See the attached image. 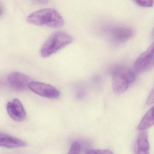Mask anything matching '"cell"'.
<instances>
[{"label": "cell", "mask_w": 154, "mask_h": 154, "mask_svg": "<svg viewBox=\"0 0 154 154\" xmlns=\"http://www.w3.org/2000/svg\"><path fill=\"white\" fill-rule=\"evenodd\" d=\"M27 20L32 25L54 28H60L65 24L63 17L54 8L44 9L33 12L28 17Z\"/></svg>", "instance_id": "1"}, {"label": "cell", "mask_w": 154, "mask_h": 154, "mask_svg": "<svg viewBox=\"0 0 154 154\" xmlns=\"http://www.w3.org/2000/svg\"><path fill=\"white\" fill-rule=\"evenodd\" d=\"M73 39L68 33L57 31L52 34L43 44L40 49L41 55L44 57H48L70 45Z\"/></svg>", "instance_id": "2"}, {"label": "cell", "mask_w": 154, "mask_h": 154, "mask_svg": "<svg viewBox=\"0 0 154 154\" xmlns=\"http://www.w3.org/2000/svg\"><path fill=\"white\" fill-rule=\"evenodd\" d=\"M136 79L135 73L128 68L119 67L113 72L112 89L116 94H121L126 91Z\"/></svg>", "instance_id": "3"}, {"label": "cell", "mask_w": 154, "mask_h": 154, "mask_svg": "<svg viewBox=\"0 0 154 154\" xmlns=\"http://www.w3.org/2000/svg\"><path fill=\"white\" fill-rule=\"evenodd\" d=\"M107 34L110 40L115 44L124 43L133 35V29L127 26L117 25L109 27Z\"/></svg>", "instance_id": "4"}, {"label": "cell", "mask_w": 154, "mask_h": 154, "mask_svg": "<svg viewBox=\"0 0 154 154\" xmlns=\"http://www.w3.org/2000/svg\"><path fill=\"white\" fill-rule=\"evenodd\" d=\"M154 44L137 58L134 68L138 72H145L153 68L154 65Z\"/></svg>", "instance_id": "5"}, {"label": "cell", "mask_w": 154, "mask_h": 154, "mask_svg": "<svg viewBox=\"0 0 154 154\" xmlns=\"http://www.w3.org/2000/svg\"><path fill=\"white\" fill-rule=\"evenodd\" d=\"M29 88L36 94L49 99H57L60 96L59 91L51 85L38 82H31Z\"/></svg>", "instance_id": "6"}, {"label": "cell", "mask_w": 154, "mask_h": 154, "mask_svg": "<svg viewBox=\"0 0 154 154\" xmlns=\"http://www.w3.org/2000/svg\"><path fill=\"white\" fill-rule=\"evenodd\" d=\"M9 85L15 90L24 91L29 88L31 81L30 77L20 72H12L8 76Z\"/></svg>", "instance_id": "7"}, {"label": "cell", "mask_w": 154, "mask_h": 154, "mask_svg": "<svg viewBox=\"0 0 154 154\" xmlns=\"http://www.w3.org/2000/svg\"><path fill=\"white\" fill-rule=\"evenodd\" d=\"M7 110L10 117L16 121H23L26 119V111L22 103L18 99H14L12 101L8 103Z\"/></svg>", "instance_id": "8"}, {"label": "cell", "mask_w": 154, "mask_h": 154, "mask_svg": "<svg viewBox=\"0 0 154 154\" xmlns=\"http://www.w3.org/2000/svg\"><path fill=\"white\" fill-rule=\"evenodd\" d=\"M26 146L24 140L6 133H0V147L13 149Z\"/></svg>", "instance_id": "9"}, {"label": "cell", "mask_w": 154, "mask_h": 154, "mask_svg": "<svg viewBox=\"0 0 154 154\" xmlns=\"http://www.w3.org/2000/svg\"><path fill=\"white\" fill-rule=\"evenodd\" d=\"M149 145L148 133L146 131H141L137 138L138 154H149Z\"/></svg>", "instance_id": "10"}, {"label": "cell", "mask_w": 154, "mask_h": 154, "mask_svg": "<svg viewBox=\"0 0 154 154\" xmlns=\"http://www.w3.org/2000/svg\"><path fill=\"white\" fill-rule=\"evenodd\" d=\"M154 107L149 110L142 118L137 127L139 131H144L154 125V120L153 117Z\"/></svg>", "instance_id": "11"}, {"label": "cell", "mask_w": 154, "mask_h": 154, "mask_svg": "<svg viewBox=\"0 0 154 154\" xmlns=\"http://www.w3.org/2000/svg\"><path fill=\"white\" fill-rule=\"evenodd\" d=\"M85 154H114L111 150L108 149H90Z\"/></svg>", "instance_id": "12"}, {"label": "cell", "mask_w": 154, "mask_h": 154, "mask_svg": "<svg viewBox=\"0 0 154 154\" xmlns=\"http://www.w3.org/2000/svg\"><path fill=\"white\" fill-rule=\"evenodd\" d=\"M81 150V146L80 143L75 141L72 144L68 154H80Z\"/></svg>", "instance_id": "13"}, {"label": "cell", "mask_w": 154, "mask_h": 154, "mask_svg": "<svg viewBox=\"0 0 154 154\" xmlns=\"http://www.w3.org/2000/svg\"><path fill=\"white\" fill-rule=\"evenodd\" d=\"M137 4L143 7H151L153 5L154 1L152 0H139L136 1Z\"/></svg>", "instance_id": "14"}, {"label": "cell", "mask_w": 154, "mask_h": 154, "mask_svg": "<svg viewBox=\"0 0 154 154\" xmlns=\"http://www.w3.org/2000/svg\"><path fill=\"white\" fill-rule=\"evenodd\" d=\"M154 103V91L152 90L148 97L146 100V104L148 105Z\"/></svg>", "instance_id": "15"}, {"label": "cell", "mask_w": 154, "mask_h": 154, "mask_svg": "<svg viewBox=\"0 0 154 154\" xmlns=\"http://www.w3.org/2000/svg\"><path fill=\"white\" fill-rule=\"evenodd\" d=\"M4 10L3 6L0 3V17H1L4 14Z\"/></svg>", "instance_id": "16"}]
</instances>
